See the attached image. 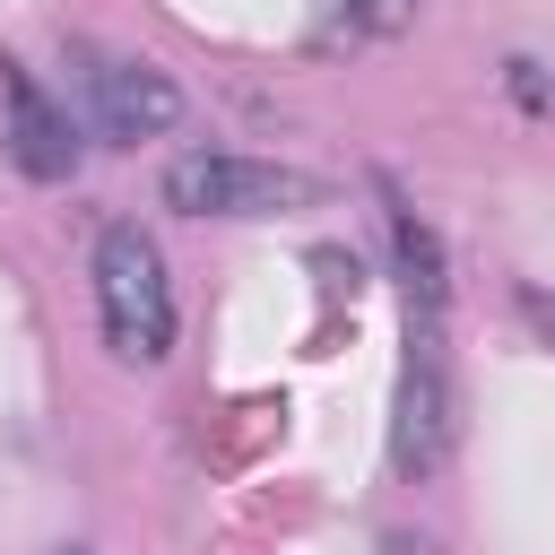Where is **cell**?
I'll list each match as a JSON object with an SVG mask.
<instances>
[{
  "instance_id": "1",
  "label": "cell",
  "mask_w": 555,
  "mask_h": 555,
  "mask_svg": "<svg viewBox=\"0 0 555 555\" xmlns=\"http://www.w3.org/2000/svg\"><path fill=\"white\" fill-rule=\"evenodd\" d=\"M95 312H104V347L121 364H165L173 356V278L147 225H104L95 234Z\"/></svg>"
},
{
  "instance_id": "2",
  "label": "cell",
  "mask_w": 555,
  "mask_h": 555,
  "mask_svg": "<svg viewBox=\"0 0 555 555\" xmlns=\"http://www.w3.org/2000/svg\"><path fill=\"white\" fill-rule=\"evenodd\" d=\"M69 113L104 147H139V139H165L182 121V87L156 61H130V52H104V43H69Z\"/></svg>"
},
{
  "instance_id": "3",
  "label": "cell",
  "mask_w": 555,
  "mask_h": 555,
  "mask_svg": "<svg viewBox=\"0 0 555 555\" xmlns=\"http://www.w3.org/2000/svg\"><path fill=\"white\" fill-rule=\"evenodd\" d=\"M442 312L451 304H408V364H399V399H390V468L399 477H434L451 460V434H460Z\"/></svg>"
},
{
  "instance_id": "4",
  "label": "cell",
  "mask_w": 555,
  "mask_h": 555,
  "mask_svg": "<svg viewBox=\"0 0 555 555\" xmlns=\"http://www.w3.org/2000/svg\"><path fill=\"white\" fill-rule=\"evenodd\" d=\"M165 199H173L182 217H278V208L321 199V182L295 173V165H260V156L191 147V156L165 165Z\"/></svg>"
},
{
  "instance_id": "5",
  "label": "cell",
  "mask_w": 555,
  "mask_h": 555,
  "mask_svg": "<svg viewBox=\"0 0 555 555\" xmlns=\"http://www.w3.org/2000/svg\"><path fill=\"white\" fill-rule=\"evenodd\" d=\"M0 147L26 182H69L78 173V113L52 104L35 87V69H17V61H0Z\"/></svg>"
},
{
  "instance_id": "6",
  "label": "cell",
  "mask_w": 555,
  "mask_h": 555,
  "mask_svg": "<svg viewBox=\"0 0 555 555\" xmlns=\"http://www.w3.org/2000/svg\"><path fill=\"white\" fill-rule=\"evenodd\" d=\"M416 17V0H321L312 9V52H356V43H390Z\"/></svg>"
},
{
  "instance_id": "7",
  "label": "cell",
  "mask_w": 555,
  "mask_h": 555,
  "mask_svg": "<svg viewBox=\"0 0 555 555\" xmlns=\"http://www.w3.org/2000/svg\"><path fill=\"white\" fill-rule=\"evenodd\" d=\"M61 555H78V546H61Z\"/></svg>"
}]
</instances>
